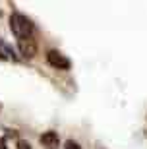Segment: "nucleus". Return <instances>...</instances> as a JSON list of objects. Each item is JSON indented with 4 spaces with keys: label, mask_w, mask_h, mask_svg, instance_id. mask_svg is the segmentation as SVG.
<instances>
[{
    "label": "nucleus",
    "mask_w": 147,
    "mask_h": 149,
    "mask_svg": "<svg viewBox=\"0 0 147 149\" xmlns=\"http://www.w3.org/2000/svg\"><path fill=\"white\" fill-rule=\"evenodd\" d=\"M47 62H49L52 68H56V70H70L72 68L70 58H66L60 50H49V52H47Z\"/></svg>",
    "instance_id": "nucleus-2"
},
{
    "label": "nucleus",
    "mask_w": 147,
    "mask_h": 149,
    "mask_svg": "<svg viewBox=\"0 0 147 149\" xmlns=\"http://www.w3.org/2000/svg\"><path fill=\"white\" fill-rule=\"evenodd\" d=\"M0 60H8V56H6V54H2V52H0Z\"/></svg>",
    "instance_id": "nucleus-8"
},
{
    "label": "nucleus",
    "mask_w": 147,
    "mask_h": 149,
    "mask_svg": "<svg viewBox=\"0 0 147 149\" xmlns=\"http://www.w3.org/2000/svg\"><path fill=\"white\" fill-rule=\"evenodd\" d=\"M17 149H31V143L27 139H17Z\"/></svg>",
    "instance_id": "nucleus-6"
},
{
    "label": "nucleus",
    "mask_w": 147,
    "mask_h": 149,
    "mask_svg": "<svg viewBox=\"0 0 147 149\" xmlns=\"http://www.w3.org/2000/svg\"><path fill=\"white\" fill-rule=\"evenodd\" d=\"M41 143L47 145V147H56V145L60 143V138H58V134H56V132L49 130V132H45L43 136H41Z\"/></svg>",
    "instance_id": "nucleus-4"
},
{
    "label": "nucleus",
    "mask_w": 147,
    "mask_h": 149,
    "mask_svg": "<svg viewBox=\"0 0 147 149\" xmlns=\"http://www.w3.org/2000/svg\"><path fill=\"white\" fill-rule=\"evenodd\" d=\"M64 149H82V145L77 143V141H74V139H68L64 143Z\"/></svg>",
    "instance_id": "nucleus-5"
},
{
    "label": "nucleus",
    "mask_w": 147,
    "mask_h": 149,
    "mask_svg": "<svg viewBox=\"0 0 147 149\" xmlns=\"http://www.w3.org/2000/svg\"><path fill=\"white\" fill-rule=\"evenodd\" d=\"M17 50L23 58L31 60L33 56L37 54V41L33 37H27V39H17Z\"/></svg>",
    "instance_id": "nucleus-3"
},
{
    "label": "nucleus",
    "mask_w": 147,
    "mask_h": 149,
    "mask_svg": "<svg viewBox=\"0 0 147 149\" xmlns=\"http://www.w3.org/2000/svg\"><path fill=\"white\" fill-rule=\"evenodd\" d=\"M0 149H6V139L0 138Z\"/></svg>",
    "instance_id": "nucleus-7"
},
{
    "label": "nucleus",
    "mask_w": 147,
    "mask_h": 149,
    "mask_svg": "<svg viewBox=\"0 0 147 149\" xmlns=\"http://www.w3.org/2000/svg\"><path fill=\"white\" fill-rule=\"evenodd\" d=\"M10 29H12V33L16 35L17 39H27V37H33L35 25H33V22L27 16L16 12V14L10 16Z\"/></svg>",
    "instance_id": "nucleus-1"
}]
</instances>
